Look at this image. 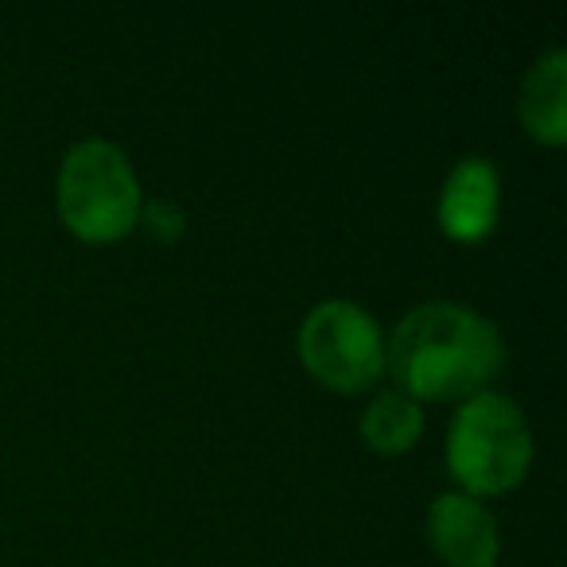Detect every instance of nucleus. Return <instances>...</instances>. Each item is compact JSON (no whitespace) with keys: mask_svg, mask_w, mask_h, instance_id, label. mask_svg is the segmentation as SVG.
<instances>
[{"mask_svg":"<svg viewBox=\"0 0 567 567\" xmlns=\"http://www.w3.org/2000/svg\"><path fill=\"white\" fill-rule=\"evenodd\" d=\"M424 432V409H420L412 396L396 393H378L362 412V440L370 443L381 455H401Z\"/></svg>","mask_w":567,"mask_h":567,"instance_id":"nucleus-8","label":"nucleus"},{"mask_svg":"<svg viewBox=\"0 0 567 567\" xmlns=\"http://www.w3.org/2000/svg\"><path fill=\"white\" fill-rule=\"evenodd\" d=\"M447 466L466 494H505L533 466V432L505 393H474L458 404L447 432Z\"/></svg>","mask_w":567,"mask_h":567,"instance_id":"nucleus-2","label":"nucleus"},{"mask_svg":"<svg viewBox=\"0 0 567 567\" xmlns=\"http://www.w3.org/2000/svg\"><path fill=\"white\" fill-rule=\"evenodd\" d=\"M427 536L435 556L447 567H494L502 551L497 520L478 497L471 494H440L427 509Z\"/></svg>","mask_w":567,"mask_h":567,"instance_id":"nucleus-5","label":"nucleus"},{"mask_svg":"<svg viewBox=\"0 0 567 567\" xmlns=\"http://www.w3.org/2000/svg\"><path fill=\"white\" fill-rule=\"evenodd\" d=\"M300 358L323 385L358 393L385 373V334L362 303L323 300L300 327Z\"/></svg>","mask_w":567,"mask_h":567,"instance_id":"nucleus-4","label":"nucleus"},{"mask_svg":"<svg viewBox=\"0 0 567 567\" xmlns=\"http://www.w3.org/2000/svg\"><path fill=\"white\" fill-rule=\"evenodd\" d=\"M136 172L117 144L90 136L66 148L59 167V214L82 241H117L141 221Z\"/></svg>","mask_w":567,"mask_h":567,"instance_id":"nucleus-3","label":"nucleus"},{"mask_svg":"<svg viewBox=\"0 0 567 567\" xmlns=\"http://www.w3.org/2000/svg\"><path fill=\"white\" fill-rule=\"evenodd\" d=\"M497 203H502L497 167L482 156L458 159L440 195V229L451 241H482L497 226Z\"/></svg>","mask_w":567,"mask_h":567,"instance_id":"nucleus-6","label":"nucleus"},{"mask_svg":"<svg viewBox=\"0 0 567 567\" xmlns=\"http://www.w3.org/2000/svg\"><path fill=\"white\" fill-rule=\"evenodd\" d=\"M525 133L540 144L567 141V51L551 48L528 66L517 97Z\"/></svg>","mask_w":567,"mask_h":567,"instance_id":"nucleus-7","label":"nucleus"},{"mask_svg":"<svg viewBox=\"0 0 567 567\" xmlns=\"http://www.w3.org/2000/svg\"><path fill=\"white\" fill-rule=\"evenodd\" d=\"M505 365L497 327L455 300L412 308L385 339V370L412 401H458L486 393Z\"/></svg>","mask_w":567,"mask_h":567,"instance_id":"nucleus-1","label":"nucleus"}]
</instances>
